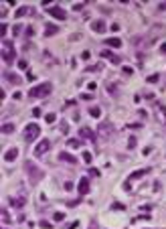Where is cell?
Segmentation results:
<instances>
[{
  "label": "cell",
  "mask_w": 166,
  "mask_h": 229,
  "mask_svg": "<svg viewBox=\"0 0 166 229\" xmlns=\"http://www.w3.org/2000/svg\"><path fill=\"white\" fill-rule=\"evenodd\" d=\"M51 91H53V85H51L49 81H45V83L35 85V87L29 91V95H31V97H35V99H37V97L41 99V97H47V95L51 93Z\"/></svg>",
  "instance_id": "cell-1"
},
{
  "label": "cell",
  "mask_w": 166,
  "mask_h": 229,
  "mask_svg": "<svg viewBox=\"0 0 166 229\" xmlns=\"http://www.w3.org/2000/svg\"><path fill=\"white\" fill-rule=\"evenodd\" d=\"M25 170L29 172V180H31V182H39V180L45 176V172H43L41 168H37L33 162H29V160L25 162Z\"/></svg>",
  "instance_id": "cell-2"
},
{
  "label": "cell",
  "mask_w": 166,
  "mask_h": 229,
  "mask_svg": "<svg viewBox=\"0 0 166 229\" xmlns=\"http://www.w3.org/2000/svg\"><path fill=\"white\" fill-rule=\"evenodd\" d=\"M39 134H41V126L39 124H29L25 128V140L27 142H33V140L39 138Z\"/></svg>",
  "instance_id": "cell-3"
},
{
  "label": "cell",
  "mask_w": 166,
  "mask_h": 229,
  "mask_svg": "<svg viewBox=\"0 0 166 229\" xmlns=\"http://www.w3.org/2000/svg\"><path fill=\"white\" fill-rule=\"evenodd\" d=\"M2 59L6 61V65H10V63H12V59H14L12 41H4V45H2Z\"/></svg>",
  "instance_id": "cell-4"
},
{
  "label": "cell",
  "mask_w": 166,
  "mask_h": 229,
  "mask_svg": "<svg viewBox=\"0 0 166 229\" xmlns=\"http://www.w3.org/2000/svg\"><path fill=\"white\" fill-rule=\"evenodd\" d=\"M47 12H49L51 16H55V18H59V20H67V12H65L61 6H49V8H47Z\"/></svg>",
  "instance_id": "cell-5"
},
{
  "label": "cell",
  "mask_w": 166,
  "mask_h": 229,
  "mask_svg": "<svg viewBox=\"0 0 166 229\" xmlns=\"http://www.w3.org/2000/svg\"><path fill=\"white\" fill-rule=\"evenodd\" d=\"M49 148H51V142L47 140V138H43V140L37 144V148H35V156H43V154L49 150Z\"/></svg>",
  "instance_id": "cell-6"
},
{
  "label": "cell",
  "mask_w": 166,
  "mask_h": 229,
  "mask_svg": "<svg viewBox=\"0 0 166 229\" xmlns=\"http://www.w3.org/2000/svg\"><path fill=\"white\" fill-rule=\"evenodd\" d=\"M79 138L81 140H95V132H93L91 128H87V126H83L79 130Z\"/></svg>",
  "instance_id": "cell-7"
},
{
  "label": "cell",
  "mask_w": 166,
  "mask_h": 229,
  "mask_svg": "<svg viewBox=\"0 0 166 229\" xmlns=\"http://www.w3.org/2000/svg\"><path fill=\"white\" fill-rule=\"evenodd\" d=\"M91 29L95 31V33H105V20L103 18H97V20H91Z\"/></svg>",
  "instance_id": "cell-8"
},
{
  "label": "cell",
  "mask_w": 166,
  "mask_h": 229,
  "mask_svg": "<svg viewBox=\"0 0 166 229\" xmlns=\"http://www.w3.org/2000/svg\"><path fill=\"white\" fill-rule=\"evenodd\" d=\"M111 124L109 122H103V124H99V134L103 136V138H109V136H111Z\"/></svg>",
  "instance_id": "cell-9"
},
{
  "label": "cell",
  "mask_w": 166,
  "mask_h": 229,
  "mask_svg": "<svg viewBox=\"0 0 166 229\" xmlns=\"http://www.w3.org/2000/svg\"><path fill=\"white\" fill-rule=\"evenodd\" d=\"M103 45H107V47H113V49H122V41L117 37H109L103 41Z\"/></svg>",
  "instance_id": "cell-10"
},
{
  "label": "cell",
  "mask_w": 166,
  "mask_h": 229,
  "mask_svg": "<svg viewBox=\"0 0 166 229\" xmlns=\"http://www.w3.org/2000/svg\"><path fill=\"white\" fill-rule=\"evenodd\" d=\"M87 191H89V178H87V176H83V178L79 180V195H81V197H85V195H87Z\"/></svg>",
  "instance_id": "cell-11"
},
{
  "label": "cell",
  "mask_w": 166,
  "mask_h": 229,
  "mask_svg": "<svg viewBox=\"0 0 166 229\" xmlns=\"http://www.w3.org/2000/svg\"><path fill=\"white\" fill-rule=\"evenodd\" d=\"M57 33H59V27L57 25H53V22H47V25H45V37H53Z\"/></svg>",
  "instance_id": "cell-12"
},
{
  "label": "cell",
  "mask_w": 166,
  "mask_h": 229,
  "mask_svg": "<svg viewBox=\"0 0 166 229\" xmlns=\"http://www.w3.org/2000/svg\"><path fill=\"white\" fill-rule=\"evenodd\" d=\"M4 79L10 81V83H14V85H20V83H22V77H18V75H14V73H10V71H4Z\"/></svg>",
  "instance_id": "cell-13"
},
{
  "label": "cell",
  "mask_w": 166,
  "mask_h": 229,
  "mask_svg": "<svg viewBox=\"0 0 166 229\" xmlns=\"http://www.w3.org/2000/svg\"><path fill=\"white\" fill-rule=\"evenodd\" d=\"M16 156H18V148H8L4 152V162H12Z\"/></svg>",
  "instance_id": "cell-14"
},
{
  "label": "cell",
  "mask_w": 166,
  "mask_h": 229,
  "mask_svg": "<svg viewBox=\"0 0 166 229\" xmlns=\"http://www.w3.org/2000/svg\"><path fill=\"white\" fill-rule=\"evenodd\" d=\"M59 160H65V162H69V164H77V162H79V160H77L75 156H71L69 152H61V154H59Z\"/></svg>",
  "instance_id": "cell-15"
},
{
  "label": "cell",
  "mask_w": 166,
  "mask_h": 229,
  "mask_svg": "<svg viewBox=\"0 0 166 229\" xmlns=\"http://www.w3.org/2000/svg\"><path fill=\"white\" fill-rule=\"evenodd\" d=\"M150 172V168H144V170H138V172H132L130 174V178H128V182L132 185V180H138V178H142V176H146Z\"/></svg>",
  "instance_id": "cell-16"
},
{
  "label": "cell",
  "mask_w": 166,
  "mask_h": 229,
  "mask_svg": "<svg viewBox=\"0 0 166 229\" xmlns=\"http://www.w3.org/2000/svg\"><path fill=\"white\" fill-rule=\"evenodd\" d=\"M101 57L109 59V61H111V63H115V65H120V57H117V55H113L111 51H101Z\"/></svg>",
  "instance_id": "cell-17"
},
{
  "label": "cell",
  "mask_w": 166,
  "mask_h": 229,
  "mask_svg": "<svg viewBox=\"0 0 166 229\" xmlns=\"http://www.w3.org/2000/svg\"><path fill=\"white\" fill-rule=\"evenodd\" d=\"M12 132H14V124H10V122L6 124V122H4V124H2V134H12Z\"/></svg>",
  "instance_id": "cell-18"
},
{
  "label": "cell",
  "mask_w": 166,
  "mask_h": 229,
  "mask_svg": "<svg viewBox=\"0 0 166 229\" xmlns=\"http://www.w3.org/2000/svg\"><path fill=\"white\" fill-rule=\"evenodd\" d=\"M29 12H33V8H27V6H22V8H18V10H16V18H22L25 14H29Z\"/></svg>",
  "instance_id": "cell-19"
},
{
  "label": "cell",
  "mask_w": 166,
  "mask_h": 229,
  "mask_svg": "<svg viewBox=\"0 0 166 229\" xmlns=\"http://www.w3.org/2000/svg\"><path fill=\"white\" fill-rule=\"evenodd\" d=\"M10 203L14 205V207H22V205L27 203V199H25V197H22V199H14V197H10Z\"/></svg>",
  "instance_id": "cell-20"
},
{
  "label": "cell",
  "mask_w": 166,
  "mask_h": 229,
  "mask_svg": "<svg viewBox=\"0 0 166 229\" xmlns=\"http://www.w3.org/2000/svg\"><path fill=\"white\" fill-rule=\"evenodd\" d=\"M67 146H69V148H79V146H81V140H75V138H69V140H67Z\"/></svg>",
  "instance_id": "cell-21"
},
{
  "label": "cell",
  "mask_w": 166,
  "mask_h": 229,
  "mask_svg": "<svg viewBox=\"0 0 166 229\" xmlns=\"http://www.w3.org/2000/svg\"><path fill=\"white\" fill-rule=\"evenodd\" d=\"M89 116H91V118H99V116H101V109H99V107H91V109H89Z\"/></svg>",
  "instance_id": "cell-22"
},
{
  "label": "cell",
  "mask_w": 166,
  "mask_h": 229,
  "mask_svg": "<svg viewBox=\"0 0 166 229\" xmlns=\"http://www.w3.org/2000/svg\"><path fill=\"white\" fill-rule=\"evenodd\" d=\"M126 209V205H122V203H113L111 205V211H124Z\"/></svg>",
  "instance_id": "cell-23"
},
{
  "label": "cell",
  "mask_w": 166,
  "mask_h": 229,
  "mask_svg": "<svg viewBox=\"0 0 166 229\" xmlns=\"http://www.w3.org/2000/svg\"><path fill=\"white\" fill-rule=\"evenodd\" d=\"M128 148H130V150L136 148V136H130V140H128Z\"/></svg>",
  "instance_id": "cell-24"
},
{
  "label": "cell",
  "mask_w": 166,
  "mask_h": 229,
  "mask_svg": "<svg viewBox=\"0 0 166 229\" xmlns=\"http://www.w3.org/2000/svg\"><path fill=\"white\" fill-rule=\"evenodd\" d=\"M53 219H55V221H63V219H65V213L57 211V213H53Z\"/></svg>",
  "instance_id": "cell-25"
},
{
  "label": "cell",
  "mask_w": 166,
  "mask_h": 229,
  "mask_svg": "<svg viewBox=\"0 0 166 229\" xmlns=\"http://www.w3.org/2000/svg\"><path fill=\"white\" fill-rule=\"evenodd\" d=\"M25 33H27L25 37H29V39H31V37H35V29H33V27H27V29H25Z\"/></svg>",
  "instance_id": "cell-26"
},
{
  "label": "cell",
  "mask_w": 166,
  "mask_h": 229,
  "mask_svg": "<svg viewBox=\"0 0 166 229\" xmlns=\"http://www.w3.org/2000/svg\"><path fill=\"white\" fill-rule=\"evenodd\" d=\"M39 227H43V229H51L53 225H51V223H47V221H39Z\"/></svg>",
  "instance_id": "cell-27"
},
{
  "label": "cell",
  "mask_w": 166,
  "mask_h": 229,
  "mask_svg": "<svg viewBox=\"0 0 166 229\" xmlns=\"http://www.w3.org/2000/svg\"><path fill=\"white\" fill-rule=\"evenodd\" d=\"M45 120L49 122V124H53V122H55V113H47V116H45Z\"/></svg>",
  "instance_id": "cell-28"
},
{
  "label": "cell",
  "mask_w": 166,
  "mask_h": 229,
  "mask_svg": "<svg viewBox=\"0 0 166 229\" xmlns=\"http://www.w3.org/2000/svg\"><path fill=\"white\" fill-rule=\"evenodd\" d=\"M158 79H160V75H156V73H154V75H150V77H148V83H156Z\"/></svg>",
  "instance_id": "cell-29"
},
{
  "label": "cell",
  "mask_w": 166,
  "mask_h": 229,
  "mask_svg": "<svg viewBox=\"0 0 166 229\" xmlns=\"http://www.w3.org/2000/svg\"><path fill=\"white\" fill-rule=\"evenodd\" d=\"M107 89L111 91L113 95H117V89H115V85H113V83H107Z\"/></svg>",
  "instance_id": "cell-30"
},
{
  "label": "cell",
  "mask_w": 166,
  "mask_h": 229,
  "mask_svg": "<svg viewBox=\"0 0 166 229\" xmlns=\"http://www.w3.org/2000/svg\"><path fill=\"white\" fill-rule=\"evenodd\" d=\"M20 31H22V25H14V27H12V33H14V35H18Z\"/></svg>",
  "instance_id": "cell-31"
},
{
  "label": "cell",
  "mask_w": 166,
  "mask_h": 229,
  "mask_svg": "<svg viewBox=\"0 0 166 229\" xmlns=\"http://www.w3.org/2000/svg\"><path fill=\"white\" fill-rule=\"evenodd\" d=\"M83 160L89 164V162H91V154H89V152H83Z\"/></svg>",
  "instance_id": "cell-32"
},
{
  "label": "cell",
  "mask_w": 166,
  "mask_h": 229,
  "mask_svg": "<svg viewBox=\"0 0 166 229\" xmlns=\"http://www.w3.org/2000/svg\"><path fill=\"white\" fill-rule=\"evenodd\" d=\"M2 219H4V223H10V217L6 215V209H2Z\"/></svg>",
  "instance_id": "cell-33"
},
{
  "label": "cell",
  "mask_w": 166,
  "mask_h": 229,
  "mask_svg": "<svg viewBox=\"0 0 166 229\" xmlns=\"http://www.w3.org/2000/svg\"><path fill=\"white\" fill-rule=\"evenodd\" d=\"M41 113H43V111H41V107H35V109H33V116H35V118H39Z\"/></svg>",
  "instance_id": "cell-34"
},
{
  "label": "cell",
  "mask_w": 166,
  "mask_h": 229,
  "mask_svg": "<svg viewBox=\"0 0 166 229\" xmlns=\"http://www.w3.org/2000/svg\"><path fill=\"white\" fill-rule=\"evenodd\" d=\"M81 99H85V101H89V99H93V97H91V93H81Z\"/></svg>",
  "instance_id": "cell-35"
},
{
  "label": "cell",
  "mask_w": 166,
  "mask_h": 229,
  "mask_svg": "<svg viewBox=\"0 0 166 229\" xmlns=\"http://www.w3.org/2000/svg\"><path fill=\"white\" fill-rule=\"evenodd\" d=\"M6 31H8V29H6L4 22H2V27H0V33H2V37H6Z\"/></svg>",
  "instance_id": "cell-36"
},
{
  "label": "cell",
  "mask_w": 166,
  "mask_h": 229,
  "mask_svg": "<svg viewBox=\"0 0 166 229\" xmlns=\"http://www.w3.org/2000/svg\"><path fill=\"white\" fill-rule=\"evenodd\" d=\"M77 225H79V223H77V221H73V223H71V225H65V229H75Z\"/></svg>",
  "instance_id": "cell-37"
},
{
  "label": "cell",
  "mask_w": 166,
  "mask_h": 229,
  "mask_svg": "<svg viewBox=\"0 0 166 229\" xmlns=\"http://www.w3.org/2000/svg\"><path fill=\"white\" fill-rule=\"evenodd\" d=\"M18 67H20L22 71H25V69H27V61H18Z\"/></svg>",
  "instance_id": "cell-38"
},
{
  "label": "cell",
  "mask_w": 166,
  "mask_h": 229,
  "mask_svg": "<svg viewBox=\"0 0 166 229\" xmlns=\"http://www.w3.org/2000/svg\"><path fill=\"white\" fill-rule=\"evenodd\" d=\"M61 130L67 132V130H69V124H67V122H61Z\"/></svg>",
  "instance_id": "cell-39"
},
{
  "label": "cell",
  "mask_w": 166,
  "mask_h": 229,
  "mask_svg": "<svg viewBox=\"0 0 166 229\" xmlns=\"http://www.w3.org/2000/svg\"><path fill=\"white\" fill-rule=\"evenodd\" d=\"M111 31L117 33V31H120V25H117V22H113V25H111Z\"/></svg>",
  "instance_id": "cell-40"
},
{
  "label": "cell",
  "mask_w": 166,
  "mask_h": 229,
  "mask_svg": "<svg viewBox=\"0 0 166 229\" xmlns=\"http://www.w3.org/2000/svg\"><path fill=\"white\" fill-rule=\"evenodd\" d=\"M89 174H93V176H99V170H97V168H91V170H89Z\"/></svg>",
  "instance_id": "cell-41"
},
{
  "label": "cell",
  "mask_w": 166,
  "mask_h": 229,
  "mask_svg": "<svg viewBox=\"0 0 166 229\" xmlns=\"http://www.w3.org/2000/svg\"><path fill=\"white\" fill-rule=\"evenodd\" d=\"M81 59H85V61H87V59H89V51H83V53H81Z\"/></svg>",
  "instance_id": "cell-42"
},
{
  "label": "cell",
  "mask_w": 166,
  "mask_h": 229,
  "mask_svg": "<svg viewBox=\"0 0 166 229\" xmlns=\"http://www.w3.org/2000/svg\"><path fill=\"white\" fill-rule=\"evenodd\" d=\"M83 6H85V4H75V6H73V10H83Z\"/></svg>",
  "instance_id": "cell-43"
},
{
  "label": "cell",
  "mask_w": 166,
  "mask_h": 229,
  "mask_svg": "<svg viewBox=\"0 0 166 229\" xmlns=\"http://www.w3.org/2000/svg\"><path fill=\"white\" fill-rule=\"evenodd\" d=\"M160 51H162V53H166V43H162V45H160Z\"/></svg>",
  "instance_id": "cell-44"
},
{
  "label": "cell",
  "mask_w": 166,
  "mask_h": 229,
  "mask_svg": "<svg viewBox=\"0 0 166 229\" xmlns=\"http://www.w3.org/2000/svg\"><path fill=\"white\" fill-rule=\"evenodd\" d=\"M160 10H166V2H162V4H160Z\"/></svg>",
  "instance_id": "cell-45"
}]
</instances>
